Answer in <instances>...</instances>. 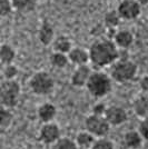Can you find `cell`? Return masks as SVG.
<instances>
[{"label": "cell", "mask_w": 148, "mask_h": 149, "mask_svg": "<svg viewBox=\"0 0 148 149\" xmlns=\"http://www.w3.org/2000/svg\"><path fill=\"white\" fill-rule=\"evenodd\" d=\"M110 127L111 126L107 121L105 116L91 113L85 119V128H86V130L89 131L96 138L107 136L109 134Z\"/></svg>", "instance_id": "cell-6"}, {"label": "cell", "mask_w": 148, "mask_h": 149, "mask_svg": "<svg viewBox=\"0 0 148 149\" xmlns=\"http://www.w3.org/2000/svg\"><path fill=\"white\" fill-rule=\"evenodd\" d=\"M21 88L15 79H6L0 84V106L13 108L18 105Z\"/></svg>", "instance_id": "cell-3"}, {"label": "cell", "mask_w": 148, "mask_h": 149, "mask_svg": "<svg viewBox=\"0 0 148 149\" xmlns=\"http://www.w3.org/2000/svg\"><path fill=\"white\" fill-rule=\"evenodd\" d=\"M137 74V65L130 60H119L112 63L110 69V78L117 82H127L133 80Z\"/></svg>", "instance_id": "cell-4"}, {"label": "cell", "mask_w": 148, "mask_h": 149, "mask_svg": "<svg viewBox=\"0 0 148 149\" xmlns=\"http://www.w3.org/2000/svg\"><path fill=\"white\" fill-rule=\"evenodd\" d=\"M142 137L138 130H128L124 134L123 143L125 149H139L142 145Z\"/></svg>", "instance_id": "cell-11"}, {"label": "cell", "mask_w": 148, "mask_h": 149, "mask_svg": "<svg viewBox=\"0 0 148 149\" xmlns=\"http://www.w3.org/2000/svg\"><path fill=\"white\" fill-rule=\"evenodd\" d=\"M117 13L120 18L126 20L135 19L140 15V5L136 0H124L119 3Z\"/></svg>", "instance_id": "cell-9"}, {"label": "cell", "mask_w": 148, "mask_h": 149, "mask_svg": "<svg viewBox=\"0 0 148 149\" xmlns=\"http://www.w3.org/2000/svg\"><path fill=\"white\" fill-rule=\"evenodd\" d=\"M91 72H93L91 69L89 68L87 65L78 66L71 74V85L77 88L85 87Z\"/></svg>", "instance_id": "cell-10"}, {"label": "cell", "mask_w": 148, "mask_h": 149, "mask_svg": "<svg viewBox=\"0 0 148 149\" xmlns=\"http://www.w3.org/2000/svg\"><path fill=\"white\" fill-rule=\"evenodd\" d=\"M68 61L69 59L67 55L62 52H58V51H55L50 57V62L56 68H65L68 65Z\"/></svg>", "instance_id": "cell-23"}, {"label": "cell", "mask_w": 148, "mask_h": 149, "mask_svg": "<svg viewBox=\"0 0 148 149\" xmlns=\"http://www.w3.org/2000/svg\"><path fill=\"white\" fill-rule=\"evenodd\" d=\"M88 52L89 60L98 68L112 65L119 57V51L116 44L106 39L94 42Z\"/></svg>", "instance_id": "cell-1"}, {"label": "cell", "mask_w": 148, "mask_h": 149, "mask_svg": "<svg viewBox=\"0 0 148 149\" xmlns=\"http://www.w3.org/2000/svg\"><path fill=\"white\" fill-rule=\"evenodd\" d=\"M13 121V113L10 108L0 106V128L6 129L10 127Z\"/></svg>", "instance_id": "cell-21"}, {"label": "cell", "mask_w": 148, "mask_h": 149, "mask_svg": "<svg viewBox=\"0 0 148 149\" xmlns=\"http://www.w3.org/2000/svg\"><path fill=\"white\" fill-rule=\"evenodd\" d=\"M3 74L6 77V79H15V77L18 74V69L16 66H13L11 63L6 65V68L3 71Z\"/></svg>", "instance_id": "cell-28"}, {"label": "cell", "mask_w": 148, "mask_h": 149, "mask_svg": "<svg viewBox=\"0 0 148 149\" xmlns=\"http://www.w3.org/2000/svg\"><path fill=\"white\" fill-rule=\"evenodd\" d=\"M68 59L69 61L81 66V65H87V62L89 61V52L86 51L82 48H71L70 51L68 52Z\"/></svg>", "instance_id": "cell-13"}, {"label": "cell", "mask_w": 148, "mask_h": 149, "mask_svg": "<svg viewBox=\"0 0 148 149\" xmlns=\"http://www.w3.org/2000/svg\"><path fill=\"white\" fill-rule=\"evenodd\" d=\"M16 57V51L9 45H1L0 46V61L5 65H9L13 61Z\"/></svg>", "instance_id": "cell-20"}, {"label": "cell", "mask_w": 148, "mask_h": 149, "mask_svg": "<svg viewBox=\"0 0 148 149\" xmlns=\"http://www.w3.org/2000/svg\"><path fill=\"white\" fill-rule=\"evenodd\" d=\"M134 112L139 118H147L148 117V95L142 93L134 100L133 104Z\"/></svg>", "instance_id": "cell-14"}, {"label": "cell", "mask_w": 148, "mask_h": 149, "mask_svg": "<svg viewBox=\"0 0 148 149\" xmlns=\"http://www.w3.org/2000/svg\"><path fill=\"white\" fill-rule=\"evenodd\" d=\"M29 88L37 96H47L55 88L54 78L46 71H38L29 80Z\"/></svg>", "instance_id": "cell-5"}, {"label": "cell", "mask_w": 148, "mask_h": 149, "mask_svg": "<svg viewBox=\"0 0 148 149\" xmlns=\"http://www.w3.org/2000/svg\"><path fill=\"white\" fill-rule=\"evenodd\" d=\"M50 149H79L74 139L68 137H59L54 143L50 145Z\"/></svg>", "instance_id": "cell-19"}, {"label": "cell", "mask_w": 148, "mask_h": 149, "mask_svg": "<svg viewBox=\"0 0 148 149\" xmlns=\"http://www.w3.org/2000/svg\"><path fill=\"white\" fill-rule=\"evenodd\" d=\"M138 132L140 134L144 140L148 141V117L147 118H142L140 123L138 125Z\"/></svg>", "instance_id": "cell-26"}, {"label": "cell", "mask_w": 148, "mask_h": 149, "mask_svg": "<svg viewBox=\"0 0 148 149\" xmlns=\"http://www.w3.org/2000/svg\"><path fill=\"white\" fill-rule=\"evenodd\" d=\"M37 113L38 118L43 123H49L55 119L56 115H57V108L51 102H45L38 107Z\"/></svg>", "instance_id": "cell-12"}, {"label": "cell", "mask_w": 148, "mask_h": 149, "mask_svg": "<svg viewBox=\"0 0 148 149\" xmlns=\"http://www.w3.org/2000/svg\"><path fill=\"white\" fill-rule=\"evenodd\" d=\"M140 88H142V93L148 95V76L142 77L140 80Z\"/></svg>", "instance_id": "cell-30"}, {"label": "cell", "mask_w": 148, "mask_h": 149, "mask_svg": "<svg viewBox=\"0 0 148 149\" xmlns=\"http://www.w3.org/2000/svg\"><path fill=\"white\" fill-rule=\"evenodd\" d=\"M38 0H11L13 8L20 13H30L35 10Z\"/></svg>", "instance_id": "cell-17"}, {"label": "cell", "mask_w": 148, "mask_h": 149, "mask_svg": "<svg viewBox=\"0 0 148 149\" xmlns=\"http://www.w3.org/2000/svg\"><path fill=\"white\" fill-rule=\"evenodd\" d=\"M138 3L139 5H147L148 0H138Z\"/></svg>", "instance_id": "cell-31"}, {"label": "cell", "mask_w": 148, "mask_h": 149, "mask_svg": "<svg viewBox=\"0 0 148 149\" xmlns=\"http://www.w3.org/2000/svg\"><path fill=\"white\" fill-rule=\"evenodd\" d=\"M60 137V128L59 126L52 121L43 123L39 130V140L45 145L54 143Z\"/></svg>", "instance_id": "cell-7"}, {"label": "cell", "mask_w": 148, "mask_h": 149, "mask_svg": "<svg viewBox=\"0 0 148 149\" xmlns=\"http://www.w3.org/2000/svg\"><path fill=\"white\" fill-rule=\"evenodd\" d=\"M104 116L110 126H120V125L125 124L128 119L127 111L123 107L117 105L107 107Z\"/></svg>", "instance_id": "cell-8"}, {"label": "cell", "mask_w": 148, "mask_h": 149, "mask_svg": "<svg viewBox=\"0 0 148 149\" xmlns=\"http://www.w3.org/2000/svg\"><path fill=\"white\" fill-rule=\"evenodd\" d=\"M13 9V5L11 1L9 0H0V17H5L8 16L11 13Z\"/></svg>", "instance_id": "cell-27"}, {"label": "cell", "mask_w": 148, "mask_h": 149, "mask_svg": "<svg viewBox=\"0 0 148 149\" xmlns=\"http://www.w3.org/2000/svg\"><path fill=\"white\" fill-rule=\"evenodd\" d=\"M71 41L65 36H60L54 41V49L55 51L62 52V54H68L71 49Z\"/></svg>", "instance_id": "cell-22"}, {"label": "cell", "mask_w": 148, "mask_h": 149, "mask_svg": "<svg viewBox=\"0 0 148 149\" xmlns=\"http://www.w3.org/2000/svg\"><path fill=\"white\" fill-rule=\"evenodd\" d=\"M54 29L48 22H43L40 30H39V40L45 46H48L54 40Z\"/></svg>", "instance_id": "cell-18"}, {"label": "cell", "mask_w": 148, "mask_h": 149, "mask_svg": "<svg viewBox=\"0 0 148 149\" xmlns=\"http://www.w3.org/2000/svg\"><path fill=\"white\" fill-rule=\"evenodd\" d=\"M86 88L88 93L95 98L106 97L112 89L111 78L108 74L100 71L91 72L86 84Z\"/></svg>", "instance_id": "cell-2"}, {"label": "cell", "mask_w": 148, "mask_h": 149, "mask_svg": "<svg viewBox=\"0 0 148 149\" xmlns=\"http://www.w3.org/2000/svg\"><path fill=\"white\" fill-rule=\"evenodd\" d=\"M90 149H115V146H114V143L108 138L99 137V138H96Z\"/></svg>", "instance_id": "cell-24"}, {"label": "cell", "mask_w": 148, "mask_h": 149, "mask_svg": "<svg viewBox=\"0 0 148 149\" xmlns=\"http://www.w3.org/2000/svg\"><path fill=\"white\" fill-rule=\"evenodd\" d=\"M119 15L117 11H109L106 13L105 16V22L106 25L108 26L109 28H114L119 24Z\"/></svg>", "instance_id": "cell-25"}, {"label": "cell", "mask_w": 148, "mask_h": 149, "mask_svg": "<svg viewBox=\"0 0 148 149\" xmlns=\"http://www.w3.org/2000/svg\"><path fill=\"white\" fill-rule=\"evenodd\" d=\"M95 140H96V137L87 130L79 131L75 138V141L79 149H90Z\"/></svg>", "instance_id": "cell-15"}, {"label": "cell", "mask_w": 148, "mask_h": 149, "mask_svg": "<svg viewBox=\"0 0 148 149\" xmlns=\"http://www.w3.org/2000/svg\"><path fill=\"white\" fill-rule=\"evenodd\" d=\"M114 39H115V44L116 46H118L119 48H128L133 45V41H134V36L130 31L127 30H121L118 31L117 33H115L114 36Z\"/></svg>", "instance_id": "cell-16"}, {"label": "cell", "mask_w": 148, "mask_h": 149, "mask_svg": "<svg viewBox=\"0 0 148 149\" xmlns=\"http://www.w3.org/2000/svg\"><path fill=\"white\" fill-rule=\"evenodd\" d=\"M106 108H107V106H105L104 104H101V102H98V104H96V105L93 107V113L104 116L106 111Z\"/></svg>", "instance_id": "cell-29"}]
</instances>
